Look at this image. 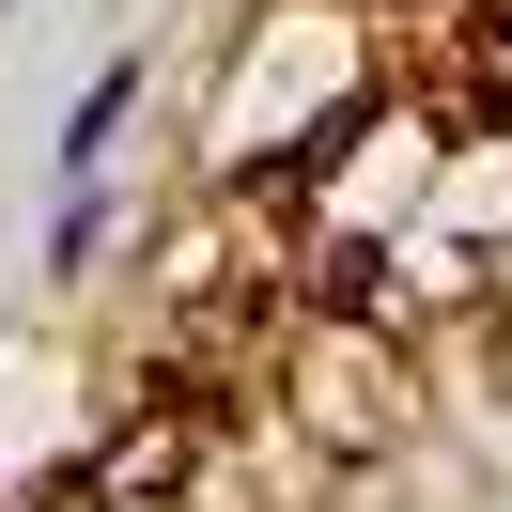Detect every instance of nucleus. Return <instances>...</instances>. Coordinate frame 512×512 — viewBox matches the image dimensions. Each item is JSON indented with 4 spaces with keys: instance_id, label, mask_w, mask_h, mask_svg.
<instances>
[{
    "instance_id": "obj_1",
    "label": "nucleus",
    "mask_w": 512,
    "mask_h": 512,
    "mask_svg": "<svg viewBox=\"0 0 512 512\" xmlns=\"http://www.w3.org/2000/svg\"><path fill=\"white\" fill-rule=\"evenodd\" d=\"M125 109H140V63H94V94H78V109H63V140H47V156H63V187H78V171H109Z\"/></svg>"
},
{
    "instance_id": "obj_2",
    "label": "nucleus",
    "mask_w": 512,
    "mask_h": 512,
    "mask_svg": "<svg viewBox=\"0 0 512 512\" xmlns=\"http://www.w3.org/2000/svg\"><path fill=\"white\" fill-rule=\"evenodd\" d=\"M109 249V202H94V171H78V187H63V233H47V264H94Z\"/></svg>"
}]
</instances>
